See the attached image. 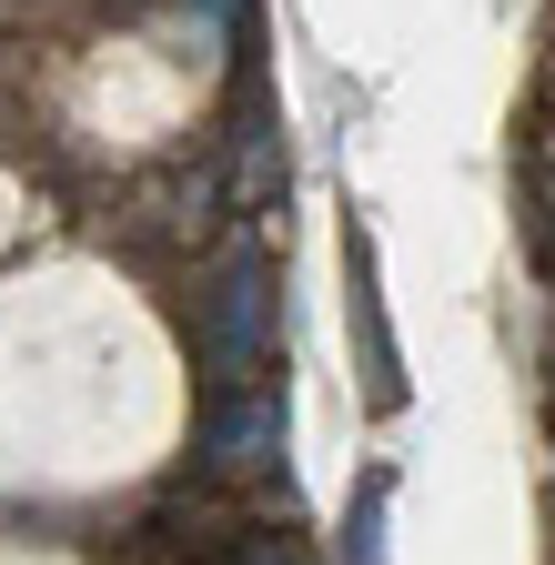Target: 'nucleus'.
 I'll use <instances>...</instances> for the list:
<instances>
[{"instance_id":"obj_2","label":"nucleus","mask_w":555,"mask_h":565,"mask_svg":"<svg viewBox=\"0 0 555 565\" xmlns=\"http://www.w3.org/2000/svg\"><path fill=\"white\" fill-rule=\"evenodd\" d=\"M273 455H284V394H223L213 424H202V465L213 475H263Z\"/></svg>"},{"instance_id":"obj_1","label":"nucleus","mask_w":555,"mask_h":565,"mask_svg":"<svg viewBox=\"0 0 555 565\" xmlns=\"http://www.w3.org/2000/svg\"><path fill=\"white\" fill-rule=\"evenodd\" d=\"M263 343H273V273H263V243H223V263L202 273L192 294V353L213 394H243L263 374Z\"/></svg>"},{"instance_id":"obj_3","label":"nucleus","mask_w":555,"mask_h":565,"mask_svg":"<svg viewBox=\"0 0 555 565\" xmlns=\"http://www.w3.org/2000/svg\"><path fill=\"white\" fill-rule=\"evenodd\" d=\"M343 273H354V333H364V394L374 404H404V374H394V333H384V294H374V243L343 233Z\"/></svg>"},{"instance_id":"obj_4","label":"nucleus","mask_w":555,"mask_h":565,"mask_svg":"<svg viewBox=\"0 0 555 565\" xmlns=\"http://www.w3.org/2000/svg\"><path fill=\"white\" fill-rule=\"evenodd\" d=\"M384 515H394V475H364L343 505V565H384Z\"/></svg>"}]
</instances>
